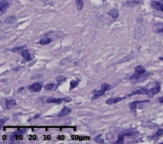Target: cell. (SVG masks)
<instances>
[{
  "mask_svg": "<svg viewBox=\"0 0 163 144\" xmlns=\"http://www.w3.org/2000/svg\"><path fill=\"white\" fill-rule=\"evenodd\" d=\"M111 88V87L110 84H108V83H106V82L102 83L101 89L100 91H93V95H94V96H93V99H97V98H99V97L104 95V93L106 91H109Z\"/></svg>",
  "mask_w": 163,
  "mask_h": 144,
  "instance_id": "6da1fadb",
  "label": "cell"
},
{
  "mask_svg": "<svg viewBox=\"0 0 163 144\" xmlns=\"http://www.w3.org/2000/svg\"><path fill=\"white\" fill-rule=\"evenodd\" d=\"M160 91H161L160 83L159 82H156L155 83V87H153L152 89L149 90L147 91V93H146V95H147V96L149 97V98H153V97L155 95L158 94V93L160 92Z\"/></svg>",
  "mask_w": 163,
  "mask_h": 144,
  "instance_id": "7a4b0ae2",
  "label": "cell"
},
{
  "mask_svg": "<svg viewBox=\"0 0 163 144\" xmlns=\"http://www.w3.org/2000/svg\"><path fill=\"white\" fill-rule=\"evenodd\" d=\"M72 99L70 98H62V99H54L53 97H49L47 99L46 102L48 103H56V104H60L62 102H65V103H68L71 102Z\"/></svg>",
  "mask_w": 163,
  "mask_h": 144,
  "instance_id": "3957f363",
  "label": "cell"
},
{
  "mask_svg": "<svg viewBox=\"0 0 163 144\" xmlns=\"http://www.w3.org/2000/svg\"><path fill=\"white\" fill-rule=\"evenodd\" d=\"M28 89H29L30 91H32V92H39L41 91V89H42V85H41V83L40 82H34V83H33L32 85L29 86Z\"/></svg>",
  "mask_w": 163,
  "mask_h": 144,
  "instance_id": "277c9868",
  "label": "cell"
},
{
  "mask_svg": "<svg viewBox=\"0 0 163 144\" xmlns=\"http://www.w3.org/2000/svg\"><path fill=\"white\" fill-rule=\"evenodd\" d=\"M126 97H115V98H110L106 101V104L111 105V104L117 103H119V102H121L122 100H123Z\"/></svg>",
  "mask_w": 163,
  "mask_h": 144,
  "instance_id": "5b68a950",
  "label": "cell"
},
{
  "mask_svg": "<svg viewBox=\"0 0 163 144\" xmlns=\"http://www.w3.org/2000/svg\"><path fill=\"white\" fill-rule=\"evenodd\" d=\"M148 90L146 87H142L139 88V89L133 91L132 93H130V95H128L127 96H132V95H146Z\"/></svg>",
  "mask_w": 163,
  "mask_h": 144,
  "instance_id": "8992f818",
  "label": "cell"
},
{
  "mask_svg": "<svg viewBox=\"0 0 163 144\" xmlns=\"http://www.w3.org/2000/svg\"><path fill=\"white\" fill-rule=\"evenodd\" d=\"M71 112H72V109L71 108H68V107H67V106H64V107L62 108V110L60 111V113L57 114V116L59 118H61V117H64V116H67Z\"/></svg>",
  "mask_w": 163,
  "mask_h": 144,
  "instance_id": "52a82bcc",
  "label": "cell"
},
{
  "mask_svg": "<svg viewBox=\"0 0 163 144\" xmlns=\"http://www.w3.org/2000/svg\"><path fill=\"white\" fill-rule=\"evenodd\" d=\"M151 7H152V8L155 9V10H157V11L163 12V3H161L160 2L153 1L151 3Z\"/></svg>",
  "mask_w": 163,
  "mask_h": 144,
  "instance_id": "ba28073f",
  "label": "cell"
},
{
  "mask_svg": "<svg viewBox=\"0 0 163 144\" xmlns=\"http://www.w3.org/2000/svg\"><path fill=\"white\" fill-rule=\"evenodd\" d=\"M148 102H150L149 100H143V101H134L133 103H130L129 106H130V109L132 111H134L137 108V106L138 104H142V103H148Z\"/></svg>",
  "mask_w": 163,
  "mask_h": 144,
  "instance_id": "9c48e42d",
  "label": "cell"
},
{
  "mask_svg": "<svg viewBox=\"0 0 163 144\" xmlns=\"http://www.w3.org/2000/svg\"><path fill=\"white\" fill-rule=\"evenodd\" d=\"M21 55L22 56L23 59L26 60V62H30L32 60V56L30 55V52L27 50H23L21 51Z\"/></svg>",
  "mask_w": 163,
  "mask_h": 144,
  "instance_id": "30bf717a",
  "label": "cell"
},
{
  "mask_svg": "<svg viewBox=\"0 0 163 144\" xmlns=\"http://www.w3.org/2000/svg\"><path fill=\"white\" fill-rule=\"evenodd\" d=\"M9 3L7 0H1V3H0V12L1 14H3L7 11V9L9 7Z\"/></svg>",
  "mask_w": 163,
  "mask_h": 144,
  "instance_id": "8fae6325",
  "label": "cell"
},
{
  "mask_svg": "<svg viewBox=\"0 0 163 144\" xmlns=\"http://www.w3.org/2000/svg\"><path fill=\"white\" fill-rule=\"evenodd\" d=\"M16 106V100L15 99H7L6 102V107L7 109H11L14 106Z\"/></svg>",
  "mask_w": 163,
  "mask_h": 144,
  "instance_id": "7c38bea8",
  "label": "cell"
},
{
  "mask_svg": "<svg viewBox=\"0 0 163 144\" xmlns=\"http://www.w3.org/2000/svg\"><path fill=\"white\" fill-rule=\"evenodd\" d=\"M108 15H111L113 18H117L119 17V11L117 10V9L113 8V9H111V10L108 11Z\"/></svg>",
  "mask_w": 163,
  "mask_h": 144,
  "instance_id": "4fadbf2b",
  "label": "cell"
},
{
  "mask_svg": "<svg viewBox=\"0 0 163 144\" xmlns=\"http://www.w3.org/2000/svg\"><path fill=\"white\" fill-rule=\"evenodd\" d=\"M140 3L141 1H139V0H131V1H128L126 3L125 5H127V7H135Z\"/></svg>",
  "mask_w": 163,
  "mask_h": 144,
  "instance_id": "5bb4252c",
  "label": "cell"
},
{
  "mask_svg": "<svg viewBox=\"0 0 163 144\" xmlns=\"http://www.w3.org/2000/svg\"><path fill=\"white\" fill-rule=\"evenodd\" d=\"M51 42H52V39L48 38V37H45V38H42L39 41L38 43L41 45H48L51 43Z\"/></svg>",
  "mask_w": 163,
  "mask_h": 144,
  "instance_id": "9a60e30c",
  "label": "cell"
},
{
  "mask_svg": "<svg viewBox=\"0 0 163 144\" xmlns=\"http://www.w3.org/2000/svg\"><path fill=\"white\" fill-rule=\"evenodd\" d=\"M134 70H135V72L137 74H139V75H143V74L146 73V69L142 66H137Z\"/></svg>",
  "mask_w": 163,
  "mask_h": 144,
  "instance_id": "2e32d148",
  "label": "cell"
},
{
  "mask_svg": "<svg viewBox=\"0 0 163 144\" xmlns=\"http://www.w3.org/2000/svg\"><path fill=\"white\" fill-rule=\"evenodd\" d=\"M16 20H17V18L15 15H11V16H8L4 22L6 23H10V24H11V23L15 22Z\"/></svg>",
  "mask_w": 163,
  "mask_h": 144,
  "instance_id": "e0dca14e",
  "label": "cell"
},
{
  "mask_svg": "<svg viewBox=\"0 0 163 144\" xmlns=\"http://www.w3.org/2000/svg\"><path fill=\"white\" fill-rule=\"evenodd\" d=\"M163 134V129L162 128H159L157 130V131L156 132V134L152 137V138L153 139H157L158 138H160Z\"/></svg>",
  "mask_w": 163,
  "mask_h": 144,
  "instance_id": "ac0fdd59",
  "label": "cell"
},
{
  "mask_svg": "<svg viewBox=\"0 0 163 144\" xmlns=\"http://www.w3.org/2000/svg\"><path fill=\"white\" fill-rule=\"evenodd\" d=\"M76 5L78 11H80L84 7V0H76Z\"/></svg>",
  "mask_w": 163,
  "mask_h": 144,
  "instance_id": "d6986e66",
  "label": "cell"
},
{
  "mask_svg": "<svg viewBox=\"0 0 163 144\" xmlns=\"http://www.w3.org/2000/svg\"><path fill=\"white\" fill-rule=\"evenodd\" d=\"M26 46L24 45V46H17V47H15L13 48L12 51L14 52H19V51H22L23 50H26Z\"/></svg>",
  "mask_w": 163,
  "mask_h": 144,
  "instance_id": "ffe728a7",
  "label": "cell"
},
{
  "mask_svg": "<svg viewBox=\"0 0 163 144\" xmlns=\"http://www.w3.org/2000/svg\"><path fill=\"white\" fill-rule=\"evenodd\" d=\"M79 84V80H72L70 82V90L74 89L75 87H76Z\"/></svg>",
  "mask_w": 163,
  "mask_h": 144,
  "instance_id": "44dd1931",
  "label": "cell"
},
{
  "mask_svg": "<svg viewBox=\"0 0 163 144\" xmlns=\"http://www.w3.org/2000/svg\"><path fill=\"white\" fill-rule=\"evenodd\" d=\"M142 75H139V74H134V75H131L130 77V80H132V79H139V78H140L141 77H142Z\"/></svg>",
  "mask_w": 163,
  "mask_h": 144,
  "instance_id": "7402d4cb",
  "label": "cell"
},
{
  "mask_svg": "<svg viewBox=\"0 0 163 144\" xmlns=\"http://www.w3.org/2000/svg\"><path fill=\"white\" fill-rule=\"evenodd\" d=\"M123 139H124V135L122 134H119V138L118 140L115 142V143H123Z\"/></svg>",
  "mask_w": 163,
  "mask_h": 144,
  "instance_id": "603a6c76",
  "label": "cell"
},
{
  "mask_svg": "<svg viewBox=\"0 0 163 144\" xmlns=\"http://www.w3.org/2000/svg\"><path fill=\"white\" fill-rule=\"evenodd\" d=\"M56 80H57L58 82H64L66 80V78L62 76V75H60V76H57V78H56Z\"/></svg>",
  "mask_w": 163,
  "mask_h": 144,
  "instance_id": "cb8c5ba5",
  "label": "cell"
},
{
  "mask_svg": "<svg viewBox=\"0 0 163 144\" xmlns=\"http://www.w3.org/2000/svg\"><path fill=\"white\" fill-rule=\"evenodd\" d=\"M53 87H54L53 83H49V84H47V85L45 87V89L46 91H51L53 88Z\"/></svg>",
  "mask_w": 163,
  "mask_h": 144,
  "instance_id": "d4e9b609",
  "label": "cell"
},
{
  "mask_svg": "<svg viewBox=\"0 0 163 144\" xmlns=\"http://www.w3.org/2000/svg\"><path fill=\"white\" fill-rule=\"evenodd\" d=\"M102 135L101 134H99V135H97L96 137H95V141H96V142H100V143H103L104 141V139L103 138H100V137H101Z\"/></svg>",
  "mask_w": 163,
  "mask_h": 144,
  "instance_id": "484cf974",
  "label": "cell"
},
{
  "mask_svg": "<svg viewBox=\"0 0 163 144\" xmlns=\"http://www.w3.org/2000/svg\"><path fill=\"white\" fill-rule=\"evenodd\" d=\"M9 118H3V119H1V120H0V124H1V127L3 126V124L5 123V122L7 121V120H8Z\"/></svg>",
  "mask_w": 163,
  "mask_h": 144,
  "instance_id": "4316f807",
  "label": "cell"
},
{
  "mask_svg": "<svg viewBox=\"0 0 163 144\" xmlns=\"http://www.w3.org/2000/svg\"><path fill=\"white\" fill-rule=\"evenodd\" d=\"M40 116H41V114H37L34 116V119H38V118L40 117Z\"/></svg>",
  "mask_w": 163,
  "mask_h": 144,
  "instance_id": "83f0119b",
  "label": "cell"
},
{
  "mask_svg": "<svg viewBox=\"0 0 163 144\" xmlns=\"http://www.w3.org/2000/svg\"><path fill=\"white\" fill-rule=\"evenodd\" d=\"M158 100H159V102H160V103H163V97H160V98L158 99Z\"/></svg>",
  "mask_w": 163,
  "mask_h": 144,
  "instance_id": "f1b7e54d",
  "label": "cell"
},
{
  "mask_svg": "<svg viewBox=\"0 0 163 144\" xmlns=\"http://www.w3.org/2000/svg\"><path fill=\"white\" fill-rule=\"evenodd\" d=\"M157 32H163V26L161 27V29H158V30H157Z\"/></svg>",
  "mask_w": 163,
  "mask_h": 144,
  "instance_id": "f546056e",
  "label": "cell"
},
{
  "mask_svg": "<svg viewBox=\"0 0 163 144\" xmlns=\"http://www.w3.org/2000/svg\"><path fill=\"white\" fill-rule=\"evenodd\" d=\"M22 90H23V87H21V88H20V90H18V92H20V91H22Z\"/></svg>",
  "mask_w": 163,
  "mask_h": 144,
  "instance_id": "4dcf8cb0",
  "label": "cell"
},
{
  "mask_svg": "<svg viewBox=\"0 0 163 144\" xmlns=\"http://www.w3.org/2000/svg\"><path fill=\"white\" fill-rule=\"evenodd\" d=\"M159 59H161V60H163V58H160Z\"/></svg>",
  "mask_w": 163,
  "mask_h": 144,
  "instance_id": "1f68e13d",
  "label": "cell"
},
{
  "mask_svg": "<svg viewBox=\"0 0 163 144\" xmlns=\"http://www.w3.org/2000/svg\"><path fill=\"white\" fill-rule=\"evenodd\" d=\"M161 1H162V2H163V0H161Z\"/></svg>",
  "mask_w": 163,
  "mask_h": 144,
  "instance_id": "d6a6232c",
  "label": "cell"
}]
</instances>
